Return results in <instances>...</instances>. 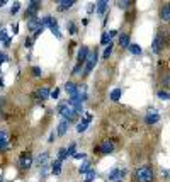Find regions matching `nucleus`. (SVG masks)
<instances>
[{
	"label": "nucleus",
	"instance_id": "22",
	"mask_svg": "<svg viewBox=\"0 0 170 182\" xmlns=\"http://www.w3.org/2000/svg\"><path fill=\"white\" fill-rule=\"evenodd\" d=\"M60 172H61V162L60 160H56L55 164L51 165V174H55V175H58Z\"/></svg>",
	"mask_w": 170,
	"mask_h": 182
},
{
	"label": "nucleus",
	"instance_id": "38",
	"mask_svg": "<svg viewBox=\"0 0 170 182\" xmlns=\"http://www.w3.org/2000/svg\"><path fill=\"white\" fill-rule=\"evenodd\" d=\"M73 158H77V160H83V158H85V153H75Z\"/></svg>",
	"mask_w": 170,
	"mask_h": 182
},
{
	"label": "nucleus",
	"instance_id": "46",
	"mask_svg": "<svg viewBox=\"0 0 170 182\" xmlns=\"http://www.w3.org/2000/svg\"><path fill=\"white\" fill-rule=\"evenodd\" d=\"M168 72H170V61H168Z\"/></svg>",
	"mask_w": 170,
	"mask_h": 182
},
{
	"label": "nucleus",
	"instance_id": "17",
	"mask_svg": "<svg viewBox=\"0 0 170 182\" xmlns=\"http://www.w3.org/2000/svg\"><path fill=\"white\" fill-rule=\"evenodd\" d=\"M68 124H70V121H67V119H61V123L58 124V129H56V133H58L60 136H63L65 133H67V129H68Z\"/></svg>",
	"mask_w": 170,
	"mask_h": 182
},
{
	"label": "nucleus",
	"instance_id": "16",
	"mask_svg": "<svg viewBox=\"0 0 170 182\" xmlns=\"http://www.w3.org/2000/svg\"><path fill=\"white\" fill-rule=\"evenodd\" d=\"M160 85L163 89H170V72H165L160 75Z\"/></svg>",
	"mask_w": 170,
	"mask_h": 182
},
{
	"label": "nucleus",
	"instance_id": "18",
	"mask_svg": "<svg viewBox=\"0 0 170 182\" xmlns=\"http://www.w3.org/2000/svg\"><path fill=\"white\" fill-rule=\"evenodd\" d=\"M9 146V138L5 131H0V150H5Z\"/></svg>",
	"mask_w": 170,
	"mask_h": 182
},
{
	"label": "nucleus",
	"instance_id": "7",
	"mask_svg": "<svg viewBox=\"0 0 170 182\" xmlns=\"http://www.w3.org/2000/svg\"><path fill=\"white\" fill-rule=\"evenodd\" d=\"M95 63H97V49L94 51V53H90V55H89V60H87V63H85L83 77H87L90 72H92V68L95 66Z\"/></svg>",
	"mask_w": 170,
	"mask_h": 182
},
{
	"label": "nucleus",
	"instance_id": "40",
	"mask_svg": "<svg viewBox=\"0 0 170 182\" xmlns=\"http://www.w3.org/2000/svg\"><path fill=\"white\" fill-rule=\"evenodd\" d=\"M43 29H44V26H43V27H39V29H37V31H36V33H34V39H36V38H37V36H39V34H41V33H43Z\"/></svg>",
	"mask_w": 170,
	"mask_h": 182
},
{
	"label": "nucleus",
	"instance_id": "4",
	"mask_svg": "<svg viewBox=\"0 0 170 182\" xmlns=\"http://www.w3.org/2000/svg\"><path fill=\"white\" fill-rule=\"evenodd\" d=\"M163 46H165V38H163L162 31H160V33L155 36L153 43H152V51L153 53H160V51L163 49Z\"/></svg>",
	"mask_w": 170,
	"mask_h": 182
},
{
	"label": "nucleus",
	"instance_id": "27",
	"mask_svg": "<svg viewBox=\"0 0 170 182\" xmlns=\"http://www.w3.org/2000/svg\"><path fill=\"white\" fill-rule=\"evenodd\" d=\"M156 95H158L160 99H163V101H170V92H167V90H158L156 92Z\"/></svg>",
	"mask_w": 170,
	"mask_h": 182
},
{
	"label": "nucleus",
	"instance_id": "21",
	"mask_svg": "<svg viewBox=\"0 0 170 182\" xmlns=\"http://www.w3.org/2000/svg\"><path fill=\"white\" fill-rule=\"evenodd\" d=\"M95 5H97V14H104V12L107 10V2L106 0H100Z\"/></svg>",
	"mask_w": 170,
	"mask_h": 182
},
{
	"label": "nucleus",
	"instance_id": "24",
	"mask_svg": "<svg viewBox=\"0 0 170 182\" xmlns=\"http://www.w3.org/2000/svg\"><path fill=\"white\" fill-rule=\"evenodd\" d=\"M121 94H122V90L121 89H114V90L111 92V101H119V97H121Z\"/></svg>",
	"mask_w": 170,
	"mask_h": 182
},
{
	"label": "nucleus",
	"instance_id": "39",
	"mask_svg": "<svg viewBox=\"0 0 170 182\" xmlns=\"http://www.w3.org/2000/svg\"><path fill=\"white\" fill-rule=\"evenodd\" d=\"M58 95H60V89H55V90L51 92V97L53 99H58Z\"/></svg>",
	"mask_w": 170,
	"mask_h": 182
},
{
	"label": "nucleus",
	"instance_id": "45",
	"mask_svg": "<svg viewBox=\"0 0 170 182\" xmlns=\"http://www.w3.org/2000/svg\"><path fill=\"white\" fill-rule=\"evenodd\" d=\"M111 182H122V179H118V180H111Z\"/></svg>",
	"mask_w": 170,
	"mask_h": 182
},
{
	"label": "nucleus",
	"instance_id": "2",
	"mask_svg": "<svg viewBox=\"0 0 170 182\" xmlns=\"http://www.w3.org/2000/svg\"><path fill=\"white\" fill-rule=\"evenodd\" d=\"M60 114H61L63 119H67V121H73L75 117H77V111H75L73 106H70V104H61V106L58 107Z\"/></svg>",
	"mask_w": 170,
	"mask_h": 182
},
{
	"label": "nucleus",
	"instance_id": "14",
	"mask_svg": "<svg viewBox=\"0 0 170 182\" xmlns=\"http://www.w3.org/2000/svg\"><path fill=\"white\" fill-rule=\"evenodd\" d=\"M49 95H51V92H49L48 87H41L39 90L36 92V99H39V101H46Z\"/></svg>",
	"mask_w": 170,
	"mask_h": 182
},
{
	"label": "nucleus",
	"instance_id": "28",
	"mask_svg": "<svg viewBox=\"0 0 170 182\" xmlns=\"http://www.w3.org/2000/svg\"><path fill=\"white\" fill-rule=\"evenodd\" d=\"M116 5H118L119 9H128L129 5H133V0H122V2H118Z\"/></svg>",
	"mask_w": 170,
	"mask_h": 182
},
{
	"label": "nucleus",
	"instance_id": "47",
	"mask_svg": "<svg viewBox=\"0 0 170 182\" xmlns=\"http://www.w3.org/2000/svg\"><path fill=\"white\" fill-rule=\"evenodd\" d=\"M0 117H2V111H0Z\"/></svg>",
	"mask_w": 170,
	"mask_h": 182
},
{
	"label": "nucleus",
	"instance_id": "42",
	"mask_svg": "<svg viewBox=\"0 0 170 182\" xmlns=\"http://www.w3.org/2000/svg\"><path fill=\"white\" fill-rule=\"evenodd\" d=\"M24 44H26V48H31V39H29V38L26 39V43H24Z\"/></svg>",
	"mask_w": 170,
	"mask_h": 182
},
{
	"label": "nucleus",
	"instance_id": "33",
	"mask_svg": "<svg viewBox=\"0 0 170 182\" xmlns=\"http://www.w3.org/2000/svg\"><path fill=\"white\" fill-rule=\"evenodd\" d=\"M19 9H21V4H19V2H15L14 5H12V9H10V14L14 15V14H17L19 12Z\"/></svg>",
	"mask_w": 170,
	"mask_h": 182
},
{
	"label": "nucleus",
	"instance_id": "41",
	"mask_svg": "<svg viewBox=\"0 0 170 182\" xmlns=\"http://www.w3.org/2000/svg\"><path fill=\"white\" fill-rule=\"evenodd\" d=\"M5 58H7V56H5L4 53H0V65H2V63L5 61Z\"/></svg>",
	"mask_w": 170,
	"mask_h": 182
},
{
	"label": "nucleus",
	"instance_id": "20",
	"mask_svg": "<svg viewBox=\"0 0 170 182\" xmlns=\"http://www.w3.org/2000/svg\"><path fill=\"white\" fill-rule=\"evenodd\" d=\"M129 34H122L121 38H119V46L121 48H129Z\"/></svg>",
	"mask_w": 170,
	"mask_h": 182
},
{
	"label": "nucleus",
	"instance_id": "15",
	"mask_svg": "<svg viewBox=\"0 0 170 182\" xmlns=\"http://www.w3.org/2000/svg\"><path fill=\"white\" fill-rule=\"evenodd\" d=\"M65 90L70 94V97H77V94H78V87L73 84V82H67V85H65Z\"/></svg>",
	"mask_w": 170,
	"mask_h": 182
},
{
	"label": "nucleus",
	"instance_id": "8",
	"mask_svg": "<svg viewBox=\"0 0 170 182\" xmlns=\"http://www.w3.org/2000/svg\"><path fill=\"white\" fill-rule=\"evenodd\" d=\"M158 15L163 22H170V4H162L158 9Z\"/></svg>",
	"mask_w": 170,
	"mask_h": 182
},
{
	"label": "nucleus",
	"instance_id": "1",
	"mask_svg": "<svg viewBox=\"0 0 170 182\" xmlns=\"http://www.w3.org/2000/svg\"><path fill=\"white\" fill-rule=\"evenodd\" d=\"M133 179H134V182H152L153 180V168L150 165H143V167L134 170Z\"/></svg>",
	"mask_w": 170,
	"mask_h": 182
},
{
	"label": "nucleus",
	"instance_id": "12",
	"mask_svg": "<svg viewBox=\"0 0 170 182\" xmlns=\"http://www.w3.org/2000/svg\"><path fill=\"white\" fill-rule=\"evenodd\" d=\"M126 168H114V170L111 172V174H109V182L111 180H118V179H122L126 175Z\"/></svg>",
	"mask_w": 170,
	"mask_h": 182
},
{
	"label": "nucleus",
	"instance_id": "26",
	"mask_svg": "<svg viewBox=\"0 0 170 182\" xmlns=\"http://www.w3.org/2000/svg\"><path fill=\"white\" fill-rule=\"evenodd\" d=\"M87 126H89V123H87L85 119H82L80 123L77 124V131H78V133H83L85 129H87Z\"/></svg>",
	"mask_w": 170,
	"mask_h": 182
},
{
	"label": "nucleus",
	"instance_id": "34",
	"mask_svg": "<svg viewBox=\"0 0 170 182\" xmlns=\"http://www.w3.org/2000/svg\"><path fill=\"white\" fill-rule=\"evenodd\" d=\"M68 31H70V34H75L77 33V26L73 22H68Z\"/></svg>",
	"mask_w": 170,
	"mask_h": 182
},
{
	"label": "nucleus",
	"instance_id": "5",
	"mask_svg": "<svg viewBox=\"0 0 170 182\" xmlns=\"http://www.w3.org/2000/svg\"><path fill=\"white\" fill-rule=\"evenodd\" d=\"M41 9V2H36V0H33V2H29V5H27V10L26 14H24V17L29 21V19L36 17V12Z\"/></svg>",
	"mask_w": 170,
	"mask_h": 182
},
{
	"label": "nucleus",
	"instance_id": "3",
	"mask_svg": "<svg viewBox=\"0 0 170 182\" xmlns=\"http://www.w3.org/2000/svg\"><path fill=\"white\" fill-rule=\"evenodd\" d=\"M114 150H116V141L114 140H104L99 146L94 148V152H99V153H102V155H109V153H112Z\"/></svg>",
	"mask_w": 170,
	"mask_h": 182
},
{
	"label": "nucleus",
	"instance_id": "9",
	"mask_svg": "<svg viewBox=\"0 0 170 182\" xmlns=\"http://www.w3.org/2000/svg\"><path fill=\"white\" fill-rule=\"evenodd\" d=\"M31 164H33V157H31L29 153H22L21 158H19V167L22 168V170H26V168L31 167Z\"/></svg>",
	"mask_w": 170,
	"mask_h": 182
},
{
	"label": "nucleus",
	"instance_id": "19",
	"mask_svg": "<svg viewBox=\"0 0 170 182\" xmlns=\"http://www.w3.org/2000/svg\"><path fill=\"white\" fill-rule=\"evenodd\" d=\"M71 5H75V0H61L58 5V10H67V9H70Z\"/></svg>",
	"mask_w": 170,
	"mask_h": 182
},
{
	"label": "nucleus",
	"instance_id": "25",
	"mask_svg": "<svg viewBox=\"0 0 170 182\" xmlns=\"http://www.w3.org/2000/svg\"><path fill=\"white\" fill-rule=\"evenodd\" d=\"M128 49H129L133 55H141V46H140V44H129Z\"/></svg>",
	"mask_w": 170,
	"mask_h": 182
},
{
	"label": "nucleus",
	"instance_id": "31",
	"mask_svg": "<svg viewBox=\"0 0 170 182\" xmlns=\"http://www.w3.org/2000/svg\"><path fill=\"white\" fill-rule=\"evenodd\" d=\"M67 157H68V155H67V148H61V150L58 152V160H60V162H63Z\"/></svg>",
	"mask_w": 170,
	"mask_h": 182
},
{
	"label": "nucleus",
	"instance_id": "35",
	"mask_svg": "<svg viewBox=\"0 0 170 182\" xmlns=\"http://www.w3.org/2000/svg\"><path fill=\"white\" fill-rule=\"evenodd\" d=\"M33 75L34 77H41V68L39 66H33Z\"/></svg>",
	"mask_w": 170,
	"mask_h": 182
},
{
	"label": "nucleus",
	"instance_id": "10",
	"mask_svg": "<svg viewBox=\"0 0 170 182\" xmlns=\"http://www.w3.org/2000/svg\"><path fill=\"white\" fill-rule=\"evenodd\" d=\"M27 27L36 33L39 27H43V19H39L37 15H36V17H33V19H29V21H27Z\"/></svg>",
	"mask_w": 170,
	"mask_h": 182
},
{
	"label": "nucleus",
	"instance_id": "29",
	"mask_svg": "<svg viewBox=\"0 0 170 182\" xmlns=\"http://www.w3.org/2000/svg\"><path fill=\"white\" fill-rule=\"evenodd\" d=\"M46 160H48V152H43L39 157H37V164H39V165H44Z\"/></svg>",
	"mask_w": 170,
	"mask_h": 182
},
{
	"label": "nucleus",
	"instance_id": "48",
	"mask_svg": "<svg viewBox=\"0 0 170 182\" xmlns=\"http://www.w3.org/2000/svg\"><path fill=\"white\" fill-rule=\"evenodd\" d=\"M85 182H90V180H85Z\"/></svg>",
	"mask_w": 170,
	"mask_h": 182
},
{
	"label": "nucleus",
	"instance_id": "36",
	"mask_svg": "<svg viewBox=\"0 0 170 182\" xmlns=\"http://www.w3.org/2000/svg\"><path fill=\"white\" fill-rule=\"evenodd\" d=\"M67 155H71V157L75 155V143L70 145V148H67Z\"/></svg>",
	"mask_w": 170,
	"mask_h": 182
},
{
	"label": "nucleus",
	"instance_id": "13",
	"mask_svg": "<svg viewBox=\"0 0 170 182\" xmlns=\"http://www.w3.org/2000/svg\"><path fill=\"white\" fill-rule=\"evenodd\" d=\"M118 34V31H106V33H102V38H100V43L106 44L107 46L109 43H111V39Z\"/></svg>",
	"mask_w": 170,
	"mask_h": 182
},
{
	"label": "nucleus",
	"instance_id": "43",
	"mask_svg": "<svg viewBox=\"0 0 170 182\" xmlns=\"http://www.w3.org/2000/svg\"><path fill=\"white\" fill-rule=\"evenodd\" d=\"M5 5V0H0V7H4Z\"/></svg>",
	"mask_w": 170,
	"mask_h": 182
},
{
	"label": "nucleus",
	"instance_id": "6",
	"mask_svg": "<svg viewBox=\"0 0 170 182\" xmlns=\"http://www.w3.org/2000/svg\"><path fill=\"white\" fill-rule=\"evenodd\" d=\"M158 119H160V114H158V111L155 109V107H150L148 109V113H146V116H145V121H146V124H156L158 123Z\"/></svg>",
	"mask_w": 170,
	"mask_h": 182
},
{
	"label": "nucleus",
	"instance_id": "32",
	"mask_svg": "<svg viewBox=\"0 0 170 182\" xmlns=\"http://www.w3.org/2000/svg\"><path fill=\"white\" fill-rule=\"evenodd\" d=\"M85 175H87V179H85V180H90V182H92V180H94V177H95V170H94V168H90V170L87 172Z\"/></svg>",
	"mask_w": 170,
	"mask_h": 182
},
{
	"label": "nucleus",
	"instance_id": "11",
	"mask_svg": "<svg viewBox=\"0 0 170 182\" xmlns=\"http://www.w3.org/2000/svg\"><path fill=\"white\" fill-rule=\"evenodd\" d=\"M89 55L90 51L87 46H82L80 51H78V65H83V63H87V60H89Z\"/></svg>",
	"mask_w": 170,
	"mask_h": 182
},
{
	"label": "nucleus",
	"instance_id": "37",
	"mask_svg": "<svg viewBox=\"0 0 170 182\" xmlns=\"http://www.w3.org/2000/svg\"><path fill=\"white\" fill-rule=\"evenodd\" d=\"M0 41H9V38H7V34H5V31H0Z\"/></svg>",
	"mask_w": 170,
	"mask_h": 182
},
{
	"label": "nucleus",
	"instance_id": "23",
	"mask_svg": "<svg viewBox=\"0 0 170 182\" xmlns=\"http://www.w3.org/2000/svg\"><path fill=\"white\" fill-rule=\"evenodd\" d=\"M112 46H114L112 43H109L107 46H106V49H104V55H102L104 60H109V56H111V53H112Z\"/></svg>",
	"mask_w": 170,
	"mask_h": 182
},
{
	"label": "nucleus",
	"instance_id": "30",
	"mask_svg": "<svg viewBox=\"0 0 170 182\" xmlns=\"http://www.w3.org/2000/svg\"><path fill=\"white\" fill-rule=\"evenodd\" d=\"M89 170H90V164H89V162H85V164L80 165V168H78V172H80V174H87Z\"/></svg>",
	"mask_w": 170,
	"mask_h": 182
},
{
	"label": "nucleus",
	"instance_id": "44",
	"mask_svg": "<svg viewBox=\"0 0 170 182\" xmlns=\"http://www.w3.org/2000/svg\"><path fill=\"white\" fill-rule=\"evenodd\" d=\"M0 87H4V80L2 78H0Z\"/></svg>",
	"mask_w": 170,
	"mask_h": 182
}]
</instances>
